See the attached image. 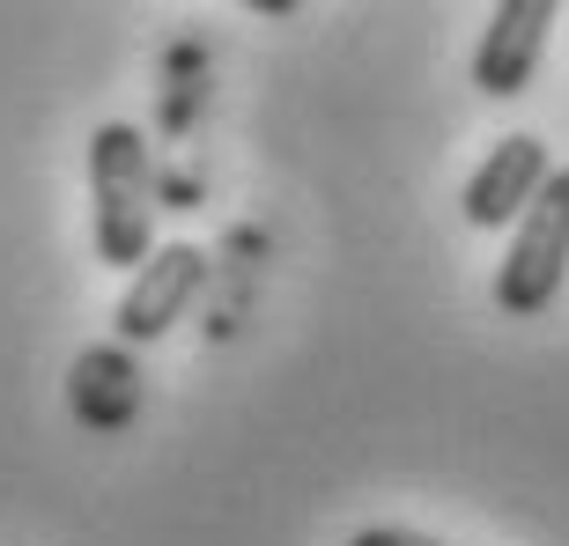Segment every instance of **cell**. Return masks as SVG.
<instances>
[{
  "label": "cell",
  "mask_w": 569,
  "mask_h": 546,
  "mask_svg": "<svg viewBox=\"0 0 569 546\" xmlns=\"http://www.w3.org/2000/svg\"><path fill=\"white\" fill-rule=\"evenodd\" d=\"M89 214H97V259L141 266L156 252V155L148 133L127 119H104L89 141Z\"/></svg>",
  "instance_id": "cell-1"
},
{
  "label": "cell",
  "mask_w": 569,
  "mask_h": 546,
  "mask_svg": "<svg viewBox=\"0 0 569 546\" xmlns=\"http://www.w3.org/2000/svg\"><path fill=\"white\" fill-rule=\"evenodd\" d=\"M562 273H569V170H555L540 200L526 208V222L510 230V252L496 266V311L540 317L562 295Z\"/></svg>",
  "instance_id": "cell-2"
},
{
  "label": "cell",
  "mask_w": 569,
  "mask_h": 546,
  "mask_svg": "<svg viewBox=\"0 0 569 546\" xmlns=\"http://www.w3.org/2000/svg\"><path fill=\"white\" fill-rule=\"evenodd\" d=\"M208 252L200 244H156V252L133 266L127 295H119V311H111V325H119V347H141V340H163L178 317L200 303V289H208Z\"/></svg>",
  "instance_id": "cell-3"
},
{
  "label": "cell",
  "mask_w": 569,
  "mask_h": 546,
  "mask_svg": "<svg viewBox=\"0 0 569 546\" xmlns=\"http://www.w3.org/2000/svg\"><path fill=\"white\" fill-rule=\"evenodd\" d=\"M548 178H555L548 141H540V133H503V141L473 163V178H466V192H459V214L473 230H518Z\"/></svg>",
  "instance_id": "cell-4"
},
{
  "label": "cell",
  "mask_w": 569,
  "mask_h": 546,
  "mask_svg": "<svg viewBox=\"0 0 569 546\" xmlns=\"http://www.w3.org/2000/svg\"><path fill=\"white\" fill-rule=\"evenodd\" d=\"M548 30L555 0H496L481 44H473V89L481 97H526L540 74V52H548Z\"/></svg>",
  "instance_id": "cell-5"
},
{
  "label": "cell",
  "mask_w": 569,
  "mask_h": 546,
  "mask_svg": "<svg viewBox=\"0 0 569 546\" xmlns=\"http://www.w3.org/2000/svg\"><path fill=\"white\" fill-rule=\"evenodd\" d=\"M67 406L82 428H119L141 406V370H133L127 347H82L67 370Z\"/></svg>",
  "instance_id": "cell-6"
}]
</instances>
